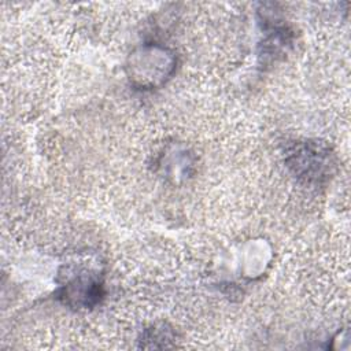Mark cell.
Listing matches in <instances>:
<instances>
[{"mask_svg": "<svg viewBox=\"0 0 351 351\" xmlns=\"http://www.w3.org/2000/svg\"><path fill=\"white\" fill-rule=\"evenodd\" d=\"M101 284L92 276L80 274L69 281L63 289V298L67 303L77 306H90L99 300Z\"/></svg>", "mask_w": 351, "mask_h": 351, "instance_id": "1", "label": "cell"}]
</instances>
